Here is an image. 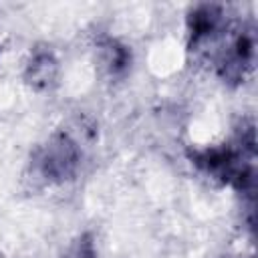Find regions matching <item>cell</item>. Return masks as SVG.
Masks as SVG:
<instances>
[{
    "label": "cell",
    "instance_id": "obj_3",
    "mask_svg": "<svg viewBox=\"0 0 258 258\" xmlns=\"http://www.w3.org/2000/svg\"><path fill=\"white\" fill-rule=\"evenodd\" d=\"M256 60V34L254 28L242 26L230 38L226 48L216 60V71L220 79L228 85H240L252 73Z\"/></svg>",
    "mask_w": 258,
    "mask_h": 258
},
{
    "label": "cell",
    "instance_id": "obj_6",
    "mask_svg": "<svg viewBox=\"0 0 258 258\" xmlns=\"http://www.w3.org/2000/svg\"><path fill=\"white\" fill-rule=\"evenodd\" d=\"M97 52L107 75L113 79L123 77L131 69V62H133L131 48L113 36H101L97 42Z\"/></svg>",
    "mask_w": 258,
    "mask_h": 258
},
{
    "label": "cell",
    "instance_id": "obj_2",
    "mask_svg": "<svg viewBox=\"0 0 258 258\" xmlns=\"http://www.w3.org/2000/svg\"><path fill=\"white\" fill-rule=\"evenodd\" d=\"M189 161L204 171L208 177L234 185L240 177L256 171L254 169V157L252 153L244 151L236 141L234 143H222V145H208V147H189L187 149Z\"/></svg>",
    "mask_w": 258,
    "mask_h": 258
},
{
    "label": "cell",
    "instance_id": "obj_7",
    "mask_svg": "<svg viewBox=\"0 0 258 258\" xmlns=\"http://www.w3.org/2000/svg\"><path fill=\"white\" fill-rule=\"evenodd\" d=\"M62 258H99L93 236L91 234H81L79 238H75L73 244L62 254Z\"/></svg>",
    "mask_w": 258,
    "mask_h": 258
},
{
    "label": "cell",
    "instance_id": "obj_1",
    "mask_svg": "<svg viewBox=\"0 0 258 258\" xmlns=\"http://www.w3.org/2000/svg\"><path fill=\"white\" fill-rule=\"evenodd\" d=\"M81 147L77 139L64 131H54L32 155V165L46 183H67L75 179L81 165Z\"/></svg>",
    "mask_w": 258,
    "mask_h": 258
},
{
    "label": "cell",
    "instance_id": "obj_4",
    "mask_svg": "<svg viewBox=\"0 0 258 258\" xmlns=\"http://www.w3.org/2000/svg\"><path fill=\"white\" fill-rule=\"evenodd\" d=\"M185 24L189 50H200L224 30V8L214 2L196 4L189 8Z\"/></svg>",
    "mask_w": 258,
    "mask_h": 258
},
{
    "label": "cell",
    "instance_id": "obj_5",
    "mask_svg": "<svg viewBox=\"0 0 258 258\" xmlns=\"http://www.w3.org/2000/svg\"><path fill=\"white\" fill-rule=\"evenodd\" d=\"M58 71L60 67L56 54L46 46H38L30 52L22 79L34 91H50L58 81Z\"/></svg>",
    "mask_w": 258,
    "mask_h": 258
}]
</instances>
